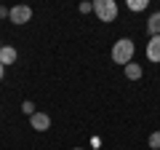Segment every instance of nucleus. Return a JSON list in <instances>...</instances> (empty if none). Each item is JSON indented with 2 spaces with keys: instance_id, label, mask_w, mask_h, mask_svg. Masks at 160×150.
<instances>
[{
  "instance_id": "1a4fd4ad",
  "label": "nucleus",
  "mask_w": 160,
  "mask_h": 150,
  "mask_svg": "<svg viewBox=\"0 0 160 150\" xmlns=\"http://www.w3.org/2000/svg\"><path fill=\"white\" fill-rule=\"evenodd\" d=\"M147 6H149L147 0H128V8H131V11H144Z\"/></svg>"
},
{
  "instance_id": "9d476101",
  "label": "nucleus",
  "mask_w": 160,
  "mask_h": 150,
  "mask_svg": "<svg viewBox=\"0 0 160 150\" xmlns=\"http://www.w3.org/2000/svg\"><path fill=\"white\" fill-rule=\"evenodd\" d=\"M147 142H149V147H152V150H160V131H152Z\"/></svg>"
},
{
  "instance_id": "9b49d317",
  "label": "nucleus",
  "mask_w": 160,
  "mask_h": 150,
  "mask_svg": "<svg viewBox=\"0 0 160 150\" xmlns=\"http://www.w3.org/2000/svg\"><path fill=\"white\" fill-rule=\"evenodd\" d=\"M22 113H24V115H29V118H32L35 113H38V110H35V102H29V99H27V102L22 104Z\"/></svg>"
},
{
  "instance_id": "f03ea898",
  "label": "nucleus",
  "mask_w": 160,
  "mask_h": 150,
  "mask_svg": "<svg viewBox=\"0 0 160 150\" xmlns=\"http://www.w3.org/2000/svg\"><path fill=\"white\" fill-rule=\"evenodd\" d=\"M93 13L99 16V22H115V16H118V3L115 0H96L93 3Z\"/></svg>"
},
{
  "instance_id": "ddd939ff",
  "label": "nucleus",
  "mask_w": 160,
  "mask_h": 150,
  "mask_svg": "<svg viewBox=\"0 0 160 150\" xmlns=\"http://www.w3.org/2000/svg\"><path fill=\"white\" fill-rule=\"evenodd\" d=\"M8 13H11V11H6V8L0 6V19H3V16H8Z\"/></svg>"
},
{
  "instance_id": "4468645a",
  "label": "nucleus",
  "mask_w": 160,
  "mask_h": 150,
  "mask_svg": "<svg viewBox=\"0 0 160 150\" xmlns=\"http://www.w3.org/2000/svg\"><path fill=\"white\" fill-rule=\"evenodd\" d=\"M3 72H6V67H3V64H0V81H3Z\"/></svg>"
},
{
  "instance_id": "423d86ee",
  "label": "nucleus",
  "mask_w": 160,
  "mask_h": 150,
  "mask_svg": "<svg viewBox=\"0 0 160 150\" xmlns=\"http://www.w3.org/2000/svg\"><path fill=\"white\" fill-rule=\"evenodd\" d=\"M16 56H19V54H16L13 46H3V48H0V64H3V67H6V64H13Z\"/></svg>"
},
{
  "instance_id": "0eeeda50",
  "label": "nucleus",
  "mask_w": 160,
  "mask_h": 150,
  "mask_svg": "<svg viewBox=\"0 0 160 150\" xmlns=\"http://www.w3.org/2000/svg\"><path fill=\"white\" fill-rule=\"evenodd\" d=\"M147 32H149V38H155V35H160V11H155L152 16L147 19Z\"/></svg>"
},
{
  "instance_id": "dca6fc26",
  "label": "nucleus",
  "mask_w": 160,
  "mask_h": 150,
  "mask_svg": "<svg viewBox=\"0 0 160 150\" xmlns=\"http://www.w3.org/2000/svg\"><path fill=\"white\" fill-rule=\"evenodd\" d=\"M0 48H3V46H0Z\"/></svg>"
},
{
  "instance_id": "39448f33",
  "label": "nucleus",
  "mask_w": 160,
  "mask_h": 150,
  "mask_svg": "<svg viewBox=\"0 0 160 150\" xmlns=\"http://www.w3.org/2000/svg\"><path fill=\"white\" fill-rule=\"evenodd\" d=\"M147 59H149V62H160V35L149 38V43H147Z\"/></svg>"
},
{
  "instance_id": "f257e3e1",
  "label": "nucleus",
  "mask_w": 160,
  "mask_h": 150,
  "mask_svg": "<svg viewBox=\"0 0 160 150\" xmlns=\"http://www.w3.org/2000/svg\"><path fill=\"white\" fill-rule=\"evenodd\" d=\"M133 54H136V46H133L131 38H120L118 43L112 46V62L115 64H131L133 62Z\"/></svg>"
},
{
  "instance_id": "2eb2a0df",
  "label": "nucleus",
  "mask_w": 160,
  "mask_h": 150,
  "mask_svg": "<svg viewBox=\"0 0 160 150\" xmlns=\"http://www.w3.org/2000/svg\"><path fill=\"white\" fill-rule=\"evenodd\" d=\"M72 150H86V147H72Z\"/></svg>"
},
{
  "instance_id": "6e6552de",
  "label": "nucleus",
  "mask_w": 160,
  "mask_h": 150,
  "mask_svg": "<svg viewBox=\"0 0 160 150\" xmlns=\"http://www.w3.org/2000/svg\"><path fill=\"white\" fill-rule=\"evenodd\" d=\"M126 78L128 81H139V78H142L144 75V70H142V64H136V62H131V64H126Z\"/></svg>"
},
{
  "instance_id": "20e7f679",
  "label": "nucleus",
  "mask_w": 160,
  "mask_h": 150,
  "mask_svg": "<svg viewBox=\"0 0 160 150\" xmlns=\"http://www.w3.org/2000/svg\"><path fill=\"white\" fill-rule=\"evenodd\" d=\"M29 126H32L35 131H48V129H51V115H48V113H35V115L29 118Z\"/></svg>"
},
{
  "instance_id": "f8f14e48",
  "label": "nucleus",
  "mask_w": 160,
  "mask_h": 150,
  "mask_svg": "<svg viewBox=\"0 0 160 150\" xmlns=\"http://www.w3.org/2000/svg\"><path fill=\"white\" fill-rule=\"evenodd\" d=\"M93 11V3H80V13H91Z\"/></svg>"
},
{
  "instance_id": "7ed1b4c3",
  "label": "nucleus",
  "mask_w": 160,
  "mask_h": 150,
  "mask_svg": "<svg viewBox=\"0 0 160 150\" xmlns=\"http://www.w3.org/2000/svg\"><path fill=\"white\" fill-rule=\"evenodd\" d=\"M8 19H11L13 24H27L29 19H32V8L29 6H13V8H8Z\"/></svg>"
}]
</instances>
